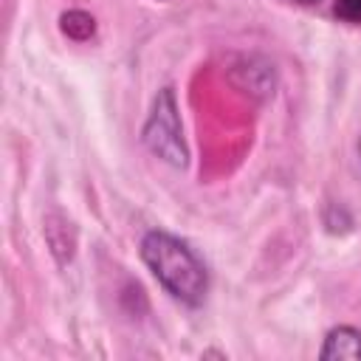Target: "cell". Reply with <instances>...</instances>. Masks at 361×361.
<instances>
[{
  "mask_svg": "<svg viewBox=\"0 0 361 361\" xmlns=\"http://www.w3.org/2000/svg\"><path fill=\"white\" fill-rule=\"evenodd\" d=\"M141 259L144 265L152 271V276L164 285V290L183 302V305H200L206 299V288H209V274L203 259L195 254V248L164 231V228H152L141 237Z\"/></svg>",
  "mask_w": 361,
  "mask_h": 361,
  "instance_id": "1",
  "label": "cell"
},
{
  "mask_svg": "<svg viewBox=\"0 0 361 361\" xmlns=\"http://www.w3.org/2000/svg\"><path fill=\"white\" fill-rule=\"evenodd\" d=\"M141 138H144V147L152 155H158L161 161H166L172 166H186L189 164V149H186V141H183L180 113H178V102H175L172 87L158 90V96L152 99V110L144 121Z\"/></svg>",
  "mask_w": 361,
  "mask_h": 361,
  "instance_id": "2",
  "label": "cell"
},
{
  "mask_svg": "<svg viewBox=\"0 0 361 361\" xmlns=\"http://www.w3.org/2000/svg\"><path fill=\"white\" fill-rule=\"evenodd\" d=\"M322 361H361V330L350 324H338L324 336L319 350Z\"/></svg>",
  "mask_w": 361,
  "mask_h": 361,
  "instance_id": "3",
  "label": "cell"
},
{
  "mask_svg": "<svg viewBox=\"0 0 361 361\" xmlns=\"http://www.w3.org/2000/svg\"><path fill=\"white\" fill-rule=\"evenodd\" d=\"M336 14L347 23H361V0H336Z\"/></svg>",
  "mask_w": 361,
  "mask_h": 361,
  "instance_id": "4",
  "label": "cell"
},
{
  "mask_svg": "<svg viewBox=\"0 0 361 361\" xmlns=\"http://www.w3.org/2000/svg\"><path fill=\"white\" fill-rule=\"evenodd\" d=\"M358 155H361V138H358Z\"/></svg>",
  "mask_w": 361,
  "mask_h": 361,
  "instance_id": "5",
  "label": "cell"
},
{
  "mask_svg": "<svg viewBox=\"0 0 361 361\" xmlns=\"http://www.w3.org/2000/svg\"><path fill=\"white\" fill-rule=\"evenodd\" d=\"M299 3H313V0H299Z\"/></svg>",
  "mask_w": 361,
  "mask_h": 361,
  "instance_id": "6",
  "label": "cell"
}]
</instances>
